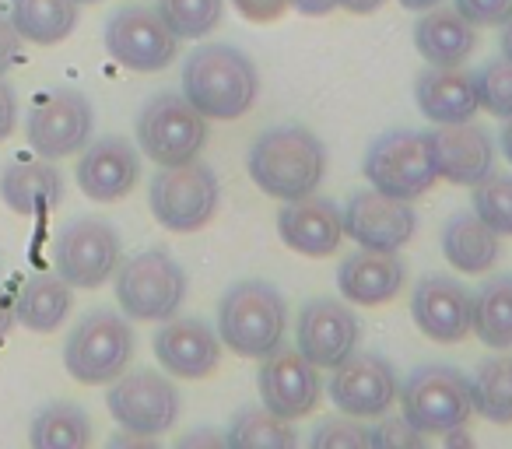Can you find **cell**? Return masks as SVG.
I'll use <instances>...</instances> for the list:
<instances>
[{"label":"cell","instance_id":"f1b7e54d","mask_svg":"<svg viewBox=\"0 0 512 449\" xmlns=\"http://www.w3.org/2000/svg\"><path fill=\"white\" fill-rule=\"evenodd\" d=\"M78 0H11V25L32 46H57L78 25Z\"/></svg>","mask_w":512,"mask_h":449},{"label":"cell","instance_id":"5bb4252c","mask_svg":"<svg viewBox=\"0 0 512 449\" xmlns=\"http://www.w3.org/2000/svg\"><path fill=\"white\" fill-rule=\"evenodd\" d=\"M344 236H351L365 250H393L411 243L414 229H418V214H414L411 200L390 197L379 190H358L348 197L341 211Z\"/></svg>","mask_w":512,"mask_h":449},{"label":"cell","instance_id":"8fae6325","mask_svg":"<svg viewBox=\"0 0 512 449\" xmlns=\"http://www.w3.org/2000/svg\"><path fill=\"white\" fill-rule=\"evenodd\" d=\"M106 407L123 432H134L141 439H158L179 418V390L169 376L155 369L123 372L109 383Z\"/></svg>","mask_w":512,"mask_h":449},{"label":"cell","instance_id":"f6af8a7d","mask_svg":"<svg viewBox=\"0 0 512 449\" xmlns=\"http://www.w3.org/2000/svg\"><path fill=\"white\" fill-rule=\"evenodd\" d=\"M502 151H505V158L512 162V116H505V127H502Z\"/></svg>","mask_w":512,"mask_h":449},{"label":"cell","instance_id":"8992f818","mask_svg":"<svg viewBox=\"0 0 512 449\" xmlns=\"http://www.w3.org/2000/svg\"><path fill=\"white\" fill-rule=\"evenodd\" d=\"M148 204L162 229L179 232V236L200 232L218 214V176L200 158H190V162L179 165H162L148 186Z\"/></svg>","mask_w":512,"mask_h":449},{"label":"cell","instance_id":"ee69618b","mask_svg":"<svg viewBox=\"0 0 512 449\" xmlns=\"http://www.w3.org/2000/svg\"><path fill=\"white\" fill-rule=\"evenodd\" d=\"M383 4L386 0H341V8L348 11V15H376Z\"/></svg>","mask_w":512,"mask_h":449},{"label":"cell","instance_id":"e575fe53","mask_svg":"<svg viewBox=\"0 0 512 449\" xmlns=\"http://www.w3.org/2000/svg\"><path fill=\"white\" fill-rule=\"evenodd\" d=\"M474 214L495 236H512V176H484L474 183Z\"/></svg>","mask_w":512,"mask_h":449},{"label":"cell","instance_id":"9a60e30c","mask_svg":"<svg viewBox=\"0 0 512 449\" xmlns=\"http://www.w3.org/2000/svg\"><path fill=\"white\" fill-rule=\"evenodd\" d=\"M330 400L348 418H383L397 400V372L383 355H348L330 379Z\"/></svg>","mask_w":512,"mask_h":449},{"label":"cell","instance_id":"b9f144b4","mask_svg":"<svg viewBox=\"0 0 512 449\" xmlns=\"http://www.w3.org/2000/svg\"><path fill=\"white\" fill-rule=\"evenodd\" d=\"M18 123V99L15 88L8 85V78H0V141H8L11 130Z\"/></svg>","mask_w":512,"mask_h":449},{"label":"cell","instance_id":"f35d334b","mask_svg":"<svg viewBox=\"0 0 512 449\" xmlns=\"http://www.w3.org/2000/svg\"><path fill=\"white\" fill-rule=\"evenodd\" d=\"M372 446H425V435L414 432L400 414V418H383V425L372 428Z\"/></svg>","mask_w":512,"mask_h":449},{"label":"cell","instance_id":"f546056e","mask_svg":"<svg viewBox=\"0 0 512 449\" xmlns=\"http://www.w3.org/2000/svg\"><path fill=\"white\" fill-rule=\"evenodd\" d=\"M470 334L495 351L512 348V274L488 278L470 295Z\"/></svg>","mask_w":512,"mask_h":449},{"label":"cell","instance_id":"4316f807","mask_svg":"<svg viewBox=\"0 0 512 449\" xmlns=\"http://www.w3.org/2000/svg\"><path fill=\"white\" fill-rule=\"evenodd\" d=\"M71 306V285L60 274H32L18 288L11 313L32 334H53L71 316Z\"/></svg>","mask_w":512,"mask_h":449},{"label":"cell","instance_id":"d6a6232c","mask_svg":"<svg viewBox=\"0 0 512 449\" xmlns=\"http://www.w3.org/2000/svg\"><path fill=\"white\" fill-rule=\"evenodd\" d=\"M299 435H295L292 421L278 418L267 407H246V411L235 414V421L225 432V446H295Z\"/></svg>","mask_w":512,"mask_h":449},{"label":"cell","instance_id":"4dcf8cb0","mask_svg":"<svg viewBox=\"0 0 512 449\" xmlns=\"http://www.w3.org/2000/svg\"><path fill=\"white\" fill-rule=\"evenodd\" d=\"M467 383L470 404L481 418L495 425H512V355L484 358Z\"/></svg>","mask_w":512,"mask_h":449},{"label":"cell","instance_id":"c3c4849f","mask_svg":"<svg viewBox=\"0 0 512 449\" xmlns=\"http://www.w3.org/2000/svg\"><path fill=\"white\" fill-rule=\"evenodd\" d=\"M400 4H404L407 11H428V8H435L439 0H400Z\"/></svg>","mask_w":512,"mask_h":449},{"label":"cell","instance_id":"60d3db41","mask_svg":"<svg viewBox=\"0 0 512 449\" xmlns=\"http://www.w3.org/2000/svg\"><path fill=\"white\" fill-rule=\"evenodd\" d=\"M22 43L25 39L18 36V29L11 25V18L0 15V78H8L11 67L22 60Z\"/></svg>","mask_w":512,"mask_h":449},{"label":"cell","instance_id":"44dd1931","mask_svg":"<svg viewBox=\"0 0 512 449\" xmlns=\"http://www.w3.org/2000/svg\"><path fill=\"white\" fill-rule=\"evenodd\" d=\"M155 358L172 379H207L221 362V341L204 320H162L155 341Z\"/></svg>","mask_w":512,"mask_h":449},{"label":"cell","instance_id":"484cf974","mask_svg":"<svg viewBox=\"0 0 512 449\" xmlns=\"http://www.w3.org/2000/svg\"><path fill=\"white\" fill-rule=\"evenodd\" d=\"M414 46L428 60V67H460L474 53L477 36H474V25L460 11L456 8L449 11L435 4L414 25Z\"/></svg>","mask_w":512,"mask_h":449},{"label":"cell","instance_id":"6da1fadb","mask_svg":"<svg viewBox=\"0 0 512 449\" xmlns=\"http://www.w3.org/2000/svg\"><path fill=\"white\" fill-rule=\"evenodd\" d=\"M260 95L256 64L228 43H207L183 64V99L204 120H239Z\"/></svg>","mask_w":512,"mask_h":449},{"label":"cell","instance_id":"e0dca14e","mask_svg":"<svg viewBox=\"0 0 512 449\" xmlns=\"http://www.w3.org/2000/svg\"><path fill=\"white\" fill-rule=\"evenodd\" d=\"M260 400L271 414L285 421L306 418V414L316 411L323 397V379L320 369H316L309 358H302V351H274V355L260 358Z\"/></svg>","mask_w":512,"mask_h":449},{"label":"cell","instance_id":"ffe728a7","mask_svg":"<svg viewBox=\"0 0 512 449\" xmlns=\"http://www.w3.org/2000/svg\"><path fill=\"white\" fill-rule=\"evenodd\" d=\"M411 316L425 337L456 344L470 334V292L446 274H425L411 292Z\"/></svg>","mask_w":512,"mask_h":449},{"label":"cell","instance_id":"d6986e66","mask_svg":"<svg viewBox=\"0 0 512 449\" xmlns=\"http://www.w3.org/2000/svg\"><path fill=\"white\" fill-rule=\"evenodd\" d=\"M435 176L453 186H474L495 172V141L477 123H439L428 134Z\"/></svg>","mask_w":512,"mask_h":449},{"label":"cell","instance_id":"ab89813d","mask_svg":"<svg viewBox=\"0 0 512 449\" xmlns=\"http://www.w3.org/2000/svg\"><path fill=\"white\" fill-rule=\"evenodd\" d=\"M235 11H239L246 22L253 25H271L292 8V0H232Z\"/></svg>","mask_w":512,"mask_h":449},{"label":"cell","instance_id":"1f68e13d","mask_svg":"<svg viewBox=\"0 0 512 449\" xmlns=\"http://www.w3.org/2000/svg\"><path fill=\"white\" fill-rule=\"evenodd\" d=\"M29 442L39 449H78L92 442V421L78 404H46L43 411L32 418L29 425Z\"/></svg>","mask_w":512,"mask_h":449},{"label":"cell","instance_id":"7bdbcfd3","mask_svg":"<svg viewBox=\"0 0 512 449\" xmlns=\"http://www.w3.org/2000/svg\"><path fill=\"white\" fill-rule=\"evenodd\" d=\"M292 8L306 18H323L334 8H341V0H292Z\"/></svg>","mask_w":512,"mask_h":449},{"label":"cell","instance_id":"2e32d148","mask_svg":"<svg viewBox=\"0 0 512 449\" xmlns=\"http://www.w3.org/2000/svg\"><path fill=\"white\" fill-rule=\"evenodd\" d=\"M74 179H78L81 193L95 204H116L134 186L141 183V151L134 141L120 134L99 137L81 148V158L74 165Z\"/></svg>","mask_w":512,"mask_h":449},{"label":"cell","instance_id":"bcb514c9","mask_svg":"<svg viewBox=\"0 0 512 449\" xmlns=\"http://www.w3.org/2000/svg\"><path fill=\"white\" fill-rule=\"evenodd\" d=\"M502 57L512 60V18L502 25Z\"/></svg>","mask_w":512,"mask_h":449},{"label":"cell","instance_id":"9c48e42d","mask_svg":"<svg viewBox=\"0 0 512 449\" xmlns=\"http://www.w3.org/2000/svg\"><path fill=\"white\" fill-rule=\"evenodd\" d=\"M362 172L372 190L400 200H418L439 179L428 134H418V130H390V134L376 137L372 148L365 151Z\"/></svg>","mask_w":512,"mask_h":449},{"label":"cell","instance_id":"ba28073f","mask_svg":"<svg viewBox=\"0 0 512 449\" xmlns=\"http://www.w3.org/2000/svg\"><path fill=\"white\" fill-rule=\"evenodd\" d=\"M137 151L155 165H179L200 158L207 144V120L183 99V92H158L134 120Z\"/></svg>","mask_w":512,"mask_h":449},{"label":"cell","instance_id":"74e56055","mask_svg":"<svg viewBox=\"0 0 512 449\" xmlns=\"http://www.w3.org/2000/svg\"><path fill=\"white\" fill-rule=\"evenodd\" d=\"M456 11L470 25H505L512 18V0H456Z\"/></svg>","mask_w":512,"mask_h":449},{"label":"cell","instance_id":"52a82bcc","mask_svg":"<svg viewBox=\"0 0 512 449\" xmlns=\"http://www.w3.org/2000/svg\"><path fill=\"white\" fill-rule=\"evenodd\" d=\"M397 400L404 421L425 439L467 425L470 414H474L467 376L453 365H421V369H414L397 390Z\"/></svg>","mask_w":512,"mask_h":449},{"label":"cell","instance_id":"5b68a950","mask_svg":"<svg viewBox=\"0 0 512 449\" xmlns=\"http://www.w3.org/2000/svg\"><path fill=\"white\" fill-rule=\"evenodd\" d=\"M134 362V327L116 309H92L67 334L64 369L81 386H109Z\"/></svg>","mask_w":512,"mask_h":449},{"label":"cell","instance_id":"3957f363","mask_svg":"<svg viewBox=\"0 0 512 449\" xmlns=\"http://www.w3.org/2000/svg\"><path fill=\"white\" fill-rule=\"evenodd\" d=\"M288 302L271 281H235L218 302V341L239 358H267L285 344Z\"/></svg>","mask_w":512,"mask_h":449},{"label":"cell","instance_id":"30bf717a","mask_svg":"<svg viewBox=\"0 0 512 449\" xmlns=\"http://www.w3.org/2000/svg\"><path fill=\"white\" fill-rule=\"evenodd\" d=\"M53 264L71 288H102L123 264V239L113 221L74 218L60 229Z\"/></svg>","mask_w":512,"mask_h":449},{"label":"cell","instance_id":"277c9868","mask_svg":"<svg viewBox=\"0 0 512 449\" xmlns=\"http://www.w3.org/2000/svg\"><path fill=\"white\" fill-rule=\"evenodd\" d=\"M116 306L127 320L162 323L179 313L186 299V271L169 250H141L116 267Z\"/></svg>","mask_w":512,"mask_h":449},{"label":"cell","instance_id":"8d00e7d4","mask_svg":"<svg viewBox=\"0 0 512 449\" xmlns=\"http://www.w3.org/2000/svg\"><path fill=\"white\" fill-rule=\"evenodd\" d=\"M313 446H372V432L358 425L355 418H334L316 428Z\"/></svg>","mask_w":512,"mask_h":449},{"label":"cell","instance_id":"7a4b0ae2","mask_svg":"<svg viewBox=\"0 0 512 449\" xmlns=\"http://www.w3.org/2000/svg\"><path fill=\"white\" fill-rule=\"evenodd\" d=\"M246 169L267 197L299 200L320 190L327 176V148L306 127H274L253 141Z\"/></svg>","mask_w":512,"mask_h":449},{"label":"cell","instance_id":"7c38bea8","mask_svg":"<svg viewBox=\"0 0 512 449\" xmlns=\"http://www.w3.org/2000/svg\"><path fill=\"white\" fill-rule=\"evenodd\" d=\"M102 39H106L109 57L137 74L165 71V67H172V60L179 53V39L162 22L158 8H148V4H123V8H116L109 15Z\"/></svg>","mask_w":512,"mask_h":449},{"label":"cell","instance_id":"d4e9b609","mask_svg":"<svg viewBox=\"0 0 512 449\" xmlns=\"http://www.w3.org/2000/svg\"><path fill=\"white\" fill-rule=\"evenodd\" d=\"M414 99L425 120L439 123H467L481 109L477 102V81L474 74L460 67H428L414 81Z\"/></svg>","mask_w":512,"mask_h":449},{"label":"cell","instance_id":"ac0fdd59","mask_svg":"<svg viewBox=\"0 0 512 449\" xmlns=\"http://www.w3.org/2000/svg\"><path fill=\"white\" fill-rule=\"evenodd\" d=\"M295 337H299L302 358H309L316 369H337L344 358L358 351L362 323L355 320V313L344 302L313 299L302 306Z\"/></svg>","mask_w":512,"mask_h":449},{"label":"cell","instance_id":"603a6c76","mask_svg":"<svg viewBox=\"0 0 512 449\" xmlns=\"http://www.w3.org/2000/svg\"><path fill=\"white\" fill-rule=\"evenodd\" d=\"M407 267L393 250H355L337 267V288L351 306H383L404 288Z\"/></svg>","mask_w":512,"mask_h":449},{"label":"cell","instance_id":"7402d4cb","mask_svg":"<svg viewBox=\"0 0 512 449\" xmlns=\"http://www.w3.org/2000/svg\"><path fill=\"white\" fill-rule=\"evenodd\" d=\"M278 236L288 250L302 257H330L344 239L341 207L320 193L285 200V207L278 211Z\"/></svg>","mask_w":512,"mask_h":449},{"label":"cell","instance_id":"cb8c5ba5","mask_svg":"<svg viewBox=\"0 0 512 449\" xmlns=\"http://www.w3.org/2000/svg\"><path fill=\"white\" fill-rule=\"evenodd\" d=\"M0 197L15 214L39 218L64 204V176L50 158H18L0 172Z\"/></svg>","mask_w":512,"mask_h":449},{"label":"cell","instance_id":"836d02e7","mask_svg":"<svg viewBox=\"0 0 512 449\" xmlns=\"http://www.w3.org/2000/svg\"><path fill=\"white\" fill-rule=\"evenodd\" d=\"M158 15L176 39H204L221 25L225 0H158Z\"/></svg>","mask_w":512,"mask_h":449},{"label":"cell","instance_id":"d590c367","mask_svg":"<svg viewBox=\"0 0 512 449\" xmlns=\"http://www.w3.org/2000/svg\"><path fill=\"white\" fill-rule=\"evenodd\" d=\"M477 81V102L488 116L505 120L512 116V60L498 57L491 64L481 67V74H474Z\"/></svg>","mask_w":512,"mask_h":449},{"label":"cell","instance_id":"4fadbf2b","mask_svg":"<svg viewBox=\"0 0 512 449\" xmlns=\"http://www.w3.org/2000/svg\"><path fill=\"white\" fill-rule=\"evenodd\" d=\"M95 130V109L92 99L78 88H53V92L39 95L29 109L25 120V134H29V148L39 158H67L78 155L88 144Z\"/></svg>","mask_w":512,"mask_h":449},{"label":"cell","instance_id":"681fc988","mask_svg":"<svg viewBox=\"0 0 512 449\" xmlns=\"http://www.w3.org/2000/svg\"><path fill=\"white\" fill-rule=\"evenodd\" d=\"M78 4H102V0H78Z\"/></svg>","mask_w":512,"mask_h":449},{"label":"cell","instance_id":"83f0119b","mask_svg":"<svg viewBox=\"0 0 512 449\" xmlns=\"http://www.w3.org/2000/svg\"><path fill=\"white\" fill-rule=\"evenodd\" d=\"M498 239L474 211H456L442 229V253L460 274H488L502 253Z\"/></svg>","mask_w":512,"mask_h":449},{"label":"cell","instance_id":"7dc6e473","mask_svg":"<svg viewBox=\"0 0 512 449\" xmlns=\"http://www.w3.org/2000/svg\"><path fill=\"white\" fill-rule=\"evenodd\" d=\"M11 323H15V313H11V309L4 306V302H0V337L8 334V330H11Z\"/></svg>","mask_w":512,"mask_h":449}]
</instances>
